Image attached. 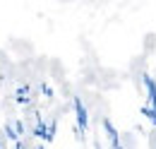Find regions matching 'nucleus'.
I'll use <instances>...</instances> for the list:
<instances>
[{
	"instance_id": "4",
	"label": "nucleus",
	"mask_w": 156,
	"mask_h": 149,
	"mask_svg": "<svg viewBox=\"0 0 156 149\" xmlns=\"http://www.w3.org/2000/svg\"><path fill=\"white\" fill-rule=\"evenodd\" d=\"M34 135L41 137V140H48V128H46V123H41V120H39V125L34 128Z\"/></svg>"
},
{
	"instance_id": "2",
	"label": "nucleus",
	"mask_w": 156,
	"mask_h": 149,
	"mask_svg": "<svg viewBox=\"0 0 156 149\" xmlns=\"http://www.w3.org/2000/svg\"><path fill=\"white\" fill-rule=\"evenodd\" d=\"M101 125H103V130H106L108 140H111V147H120V137H118V130L113 128V123H111L108 118H103V120H101Z\"/></svg>"
},
{
	"instance_id": "6",
	"label": "nucleus",
	"mask_w": 156,
	"mask_h": 149,
	"mask_svg": "<svg viewBox=\"0 0 156 149\" xmlns=\"http://www.w3.org/2000/svg\"><path fill=\"white\" fill-rule=\"evenodd\" d=\"M41 92H43V96H48V99L53 96V89H51L48 84H41Z\"/></svg>"
},
{
	"instance_id": "7",
	"label": "nucleus",
	"mask_w": 156,
	"mask_h": 149,
	"mask_svg": "<svg viewBox=\"0 0 156 149\" xmlns=\"http://www.w3.org/2000/svg\"><path fill=\"white\" fill-rule=\"evenodd\" d=\"M15 130L20 132V135H24V128H22V123H15Z\"/></svg>"
},
{
	"instance_id": "1",
	"label": "nucleus",
	"mask_w": 156,
	"mask_h": 149,
	"mask_svg": "<svg viewBox=\"0 0 156 149\" xmlns=\"http://www.w3.org/2000/svg\"><path fill=\"white\" fill-rule=\"evenodd\" d=\"M72 104H75V118H77V128L84 132L87 128H89V111H87V106L82 104V99H79V96H75V101H72Z\"/></svg>"
},
{
	"instance_id": "5",
	"label": "nucleus",
	"mask_w": 156,
	"mask_h": 149,
	"mask_svg": "<svg viewBox=\"0 0 156 149\" xmlns=\"http://www.w3.org/2000/svg\"><path fill=\"white\" fill-rule=\"evenodd\" d=\"M17 135H20V132L15 130L12 125H5V137H7V140H15V142H17Z\"/></svg>"
},
{
	"instance_id": "3",
	"label": "nucleus",
	"mask_w": 156,
	"mask_h": 149,
	"mask_svg": "<svg viewBox=\"0 0 156 149\" xmlns=\"http://www.w3.org/2000/svg\"><path fill=\"white\" fill-rule=\"evenodd\" d=\"M144 84H147V92H149V101H151V106H156V84H154V79H151L149 74H144Z\"/></svg>"
}]
</instances>
